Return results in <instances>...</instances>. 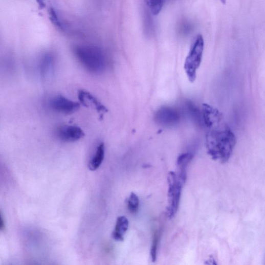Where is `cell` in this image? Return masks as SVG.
I'll list each match as a JSON object with an SVG mask.
<instances>
[{
	"label": "cell",
	"instance_id": "1",
	"mask_svg": "<svg viewBox=\"0 0 265 265\" xmlns=\"http://www.w3.org/2000/svg\"><path fill=\"white\" fill-rule=\"evenodd\" d=\"M207 128L206 145L208 154L213 160L220 163L228 162L233 154L237 140L223 115Z\"/></svg>",
	"mask_w": 265,
	"mask_h": 265
},
{
	"label": "cell",
	"instance_id": "2",
	"mask_svg": "<svg viewBox=\"0 0 265 265\" xmlns=\"http://www.w3.org/2000/svg\"><path fill=\"white\" fill-rule=\"evenodd\" d=\"M74 55L87 72L100 75L106 68L105 55L102 49L93 46H78L74 48Z\"/></svg>",
	"mask_w": 265,
	"mask_h": 265
},
{
	"label": "cell",
	"instance_id": "3",
	"mask_svg": "<svg viewBox=\"0 0 265 265\" xmlns=\"http://www.w3.org/2000/svg\"><path fill=\"white\" fill-rule=\"evenodd\" d=\"M204 40L202 35L195 38L190 52L186 59L184 68L189 81L193 83L197 76V71L202 61Z\"/></svg>",
	"mask_w": 265,
	"mask_h": 265
},
{
	"label": "cell",
	"instance_id": "4",
	"mask_svg": "<svg viewBox=\"0 0 265 265\" xmlns=\"http://www.w3.org/2000/svg\"><path fill=\"white\" fill-rule=\"evenodd\" d=\"M168 206L167 215L169 218H172L179 208L182 190L184 185L181 182L176 174L170 171L168 174Z\"/></svg>",
	"mask_w": 265,
	"mask_h": 265
},
{
	"label": "cell",
	"instance_id": "5",
	"mask_svg": "<svg viewBox=\"0 0 265 265\" xmlns=\"http://www.w3.org/2000/svg\"><path fill=\"white\" fill-rule=\"evenodd\" d=\"M50 107L53 111L63 114H71L77 112L80 104L62 96H56L49 102Z\"/></svg>",
	"mask_w": 265,
	"mask_h": 265
},
{
	"label": "cell",
	"instance_id": "6",
	"mask_svg": "<svg viewBox=\"0 0 265 265\" xmlns=\"http://www.w3.org/2000/svg\"><path fill=\"white\" fill-rule=\"evenodd\" d=\"M56 135L58 138L63 142L73 143L80 140L85 135L80 127L65 125L58 128Z\"/></svg>",
	"mask_w": 265,
	"mask_h": 265
},
{
	"label": "cell",
	"instance_id": "7",
	"mask_svg": "<svg viewBox=\"0 0 265 265\" xmlns=\"http://www.w3.org/2000/svg\"><path fill=\"white\" fill-rule=\"evenodd\" d=\"M78 98L82 105L96 110L99 114H104L108 112L106 107L90 92L84 90L79 91Z\"/></svg>",
	"mask_w": 265,
	"mask_h": 265
},
{
	"label": "cell",
	"instance_id": "8",
	"mask_svg": "<svg viewBox=\"0 0 265 265\" xmlns=\"http://www.w3.org/2000/svg\"><path fill=\"white\" fill-rule=\"evenodd\" d=\"M40 77L49 79L53 75L55 69V60L52 55L46 54L40 60L38 66Z\"/></svg>",
	"mask_w": 265,
	"mask_h": 265
},
{
	"label": "cell",
	"instance_id": "9",
	"mask_svg": "<svg viewBox=\"0 0 265 265\" xmlns=\"http://www.w3.org/2000/svg\"><path fill=\"white\" fill-rule=\"evenodd\" d=\"M193 159V155L187 153L181 155L178 159L176 165H178V172L176 174L179 180L184 185L187 180V168L189 163Z\"/></svg>",
	"mask_w": 265,
	"mask_h": 265
},
{
	"label": "cell",
	"instance_id": "10",
	"mask_svg": "<svg viewBox=\"0 0 265 265\" xmlns=\"http://www.w3.org/2000/svg\"><path fill=\"white\" fill-rule=\"evenodd\" d=\"M128 228V220L127 218L124 216L118 217L115 230L112 234L113 238L116 241H122Z\"/></svg>",
	"mask_w": 265,
	"mask_h": 265
},
{
	"label": "cell",
	"instance_id": "11",
	"mask_svg": "<svg viewBox=\"0 0 265 265\" xmlns=\"http://www.w3.org/2000/svg\"><path fill=\"white\" fill-rule=\"evenodd\" d=\"M105 152V145L101 143L98 146L96 151L88 166L91 170L95 171L100 167L104 160Z\"/></svg>",
	"mask_w": 265,
	"mask_h": 265
},
{
	"label": "cell",
	"instance_id": "12",
	"mask_svg": "<svg viewBox=\"0 0 265 265\" xmlns=\"http://www.w3.org/2000/svg\"><path fill=\"white\" fill-rule=\"evenodd\" d=\"M178 115L172 109L164 108L158 114V119L163 124H171L178 120Z\"/></svg>",
	"mask_w": 265,
	"mask_h": 265
},
{
	"label": "cell",
	"instance_id": "13",
	"mask_svg": "<svg viewBox=\"0 0 265 265\" xmlns=\"http://www.w3.org/2000/svg\"><path fill=\"white\" fill-rule=\"evenodd\" d=\"M140 206V200L138 195L131 193L127 200V208L129 211L132 214L138 212Z\"/></svg>",
	"mask_w": 265,
	"mask_h": 265
},
{
	"label": "cell",
	"instance_id": "14",
	"mask_svg": "<svg viewBox=\"0 0 265 265\" xmlns=\"http://www.w3.org/2000/svg\"><path fill=\"white\" fill-rule=\"evenodd\" d=\"M145 2L150 12L156 15L162 10L164 0H145Z\"/></svg>",
	"mask_w": 265,
	"mask_h": 265
},
{
	"label": "cell",
	"instance_id": "15",
	"mask_svg": "<svg viewBox=\"0 0 265 265\" xmlns=\"http://www.w3.org/2000/svg\"><path fill=\"white\" fill-rule=\"evenodd\" d=\"M160 237V233L157 230L155 231L153 236L152 242L150 251V255L152 262H155L157 260Z\"/></svg>",
	"mask_w": 265,
	"mask_h": 265
},
{
	"label": "cell",
	"instance_id": "16",
	"mask_svg": "<svg viewBox=\"0 0 265 265\" xmlns=\"http://www.w3.org/2000/svg\"><path fill=\"white\" fill-rule=\"evenodd\" d=\"M0 220H1V222H0V228H1L2 230H4L5 229L6 225L2 213H1V217H0Z\"/></svg>",
	"mask_w": 265,
	"mask_h": 265
}]
</instances>
